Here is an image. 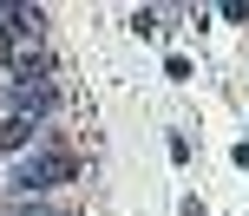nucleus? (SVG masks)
<instances>
[{
    "label": "nucleus",
    "mask_w": 249,
    "mask_h": 216,
    "mask_svg": "<svg viewBox=\"0 0 249 216\" xmlns=\"http://www.w3.org/2000/svg\"><path fill=\"white\" fill-rule=\"evenodd\" d=\"M33 118H20V112H7V118H0V151H26V144H33Z\"/></svg>",
    "instance_id": "obj_3"
},
{
    "label": "nucleus",
    "mask_w": 249,
    "mask_h": 216,
    "mask_svg": "<svg viewBox=\"0 0 249 216\" xmlns=\"http://www.w3.org/2000/svg\"><path fill=\"white\" fill-rule=\"evenodd\" d=\"M53 105H59L53 79H13V112H20V118H33V125H39V112H53Z\"/></svg>",
    "instance_id": "obj_2"
},
{
    "label": "nucleus",
    "mask_w": 249,
    "mask_h": 216,
    "mask_svg": "<svg viewBox=\"0 0 249 216\" xmlns=\"http://www.w3.org/2000/svg\"><path fill=\"white\" fill-rule=\"evenodd\" d=\"M79 177V151H66V144H53V151L26 157L20 170H13V190L20 197H39V190H59V183Z\"/></svg>",
    "instance_id": "obj_1"
}]
</instances>
